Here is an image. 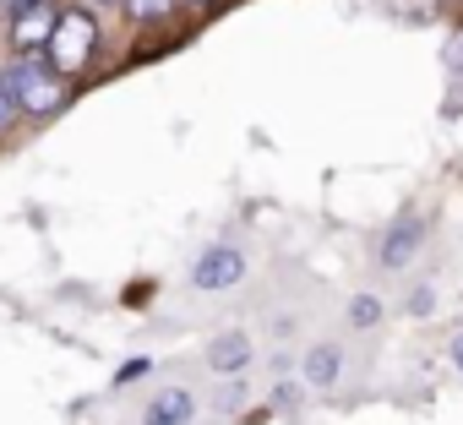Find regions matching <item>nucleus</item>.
Here are the masks:
<instances>
[{
	"label": "nucleus",
	"mask_w": 463,
	"mask_h": 425,
	"mask_svg": "<svg viewBox=\"0 0 463 425\" xmlns=\"http://www.w3.org/2000/svg\"><path fill=\"white\" fill-rule=\"evenodd\" d=\"M12 88H17V104L33 109V115H50V109L61 104V82H55V71H50L44 61H33V55L12 66Z\"/></svg>",
	"instance_id": "f257e3e1"
},
{
	"label": "nucleus",
	"mask_w": 463,
	"mask_h": 425,
	"mask_svg": "<svg viewBox=\"0 0 463 425\" xmlns=\"http://www.w3.org/2000/svg\"><path fill=\"white\" fill-rule=\"evenodd\" d=\"M88 44H93V28H88L82 17H66V23L50 33V61H55L61 71H77L82 55H88Z\"/></svg>",
	"instance_id": "f03ea898"
},
{
	"label": "nucleus",
	"mask_w": 463,
	"mask_h": 425,
	"mask_svg": "<svg viewBox=\"0 0 463 425\" xmlns=\"http://www.w3.org/2000/svg\"><path fill=\"white\" fill-rule=\"evenodd\" d=\"M246 273L241 251H229V246H213L202 262H196V289H223V284H235Z\"/></svg>",
	"instance_id": "7ed1b4c3"
},
{
	"label": "nucleus",
	"mask_w": 463,
	"mask_h": 425,
	"mask_svg": "<svg viewBox=\"0 0 463 425\" xmlns=\"http://www.w3.org/2000/svg\"><path fill=\"white\" fill-rule=\"evenodd\" d=\"M50 33H55V6L50 0H28L17 12V44L33 50V44H50Z\"/></svg>",
	"instance_id": "20e7f679"
},
{
	"label": "nucleus",
	"mask_w": 463,
	"mask_h": 425,
	"mask_svg": "<svg viewBox=\"0 0 463 425\" xmlns=\"http://www.w3.org/2000/svg\"><path fill=\"white\" fill-rule=\"evenodd\" d=\"M414 251H420V224H414V219H403L398 230H387V246H382V262H387V268L414 262Z\"/></svg>",
	"instance_id": "39448f33"
},
{
	"label": "nucleus",
	"mask_w": 463,
	"mask_h": 425,
	"mask_svg": "<svg viewBox=\"0 0 463 425\" xmlns=\"http://www.w3.org/2000/svg\"><path fill=\"white\" fill-rule=\"evenodd\" d=\"M207 360H213V371H241V365L251 360V344H246L241 333H229V338H218V344L207 349Z\"/></svg>",
	"instance_id": "423d86ee"
},
{
	"label": "nucleus",
	"mask_w": 463,
	"mask_h": 425,
	"mask_svg": "<svg viewBox=\"0 0 463 425\" xmlns=\"http://www.w3.org/2000/svg\"><path fill=\"white\" fill-rule=\"evenodd\" d=\"M191 420V392H164L147 414V425H185Z\"/></svg>",
	"instance_id": "0eeeda50"
},
{
	"label": "nucleus",
	"mask_w": 463,
	"mask_h": 425,
	"mask_svg": "<svg viewBox=\"0 0 463 425\" xmlns=\"http://www.w3.org/2000/svg\"><path fill=\"white\" fill-rule=\"evenodd\" d=\"M306 376H311L317 387H327V382L338 376V349H311V360H306Z\"/></svg>",
	"instance_id": "6e6552de"
},
{
	"label": "nucleus",
	"mask_w": 463,
	"mask_h": 425,
	"mask_svg": "<svg viewBox=\"0 0 463 425\" xmlns=\"http://www.w3.org/2000/svg\"><path fill=\"white\" fill-rule=\"evenodd\" d=\"M17 88H12V71H0V131H6L12 120H17Z\"/></svg>",
	"instance_id": "1a4fd4ad"
},
{
	"label": "nucleus",
	"mask_w": 463,
	"mask_h": 425,
	"mask_svg": "<svg viewBox=\"0 0 463 425\" xmlns=\"http://www.w3.org/2000/svg\"><path fill=\"white\" fill-rule=\"evenodd\" d=\"M142 371H147V360H131V365H120V376H115V382H137Z\"/></svg>",
	"instance_id": "9d476101"
},
{
	"label": "nucleus",
	"mask_w": 463,
	"mask_h": 425,
	"mask_svg": "<svg viewBox=\"0 0 463 425\" xmlns=\"http://www.w3.org/2000/svg\"><path fill=\"white\" fill-rule=\"evenodd\" d=\"M452 360H458V365H463V333H458V344H452Z\"/></svg>",
	"instance_id": "9b49d317"
}]
</instances>
